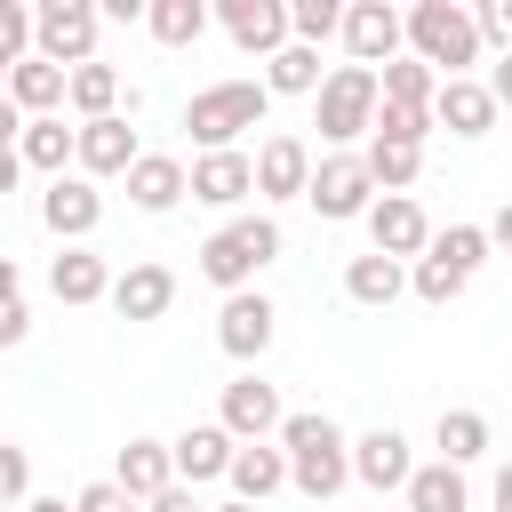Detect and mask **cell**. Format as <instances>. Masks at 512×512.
<instances>
[{"label":"cell","mask_w":512,"mask_h":512,"mask_svg":"<svg viewBox=\"0 0 512 512\" xmlns=\"http://www.w3.org/2000/svg\"><path fill=\"white\" fill-rule=\"evenodd\" d=\"M272 440H280V456H288V488H304L312 504H328V496L352 480V440H344L336 416H320V408H288Z\"/></svg>","instance_id":"cell-1"},{"label":"cell","mask_w":512,"mask_h":512,"mask_svg":"<svg viewBox=\"0 0 512 512\" xmlns=\"http://www.w3.org/2000/svg\"><path fill=\"white\" fill-rule=\"evenodd\" d=\"M400 40H408V56H416L424 72H440V80H472V64H480V24H472L464 0H416V8L400 16Z\"/></svg>","instance_id":"cell-2"},{"label":"cell","mask_w":512,"mask_h":512,"mask_svg":"<svg viewBox=\"0 0 512 512\" xmlns=\"http://www.w3.org/2000/svg\"><path fill=\"white\" fill-rule=\"evenodd\" d=\"M264 112H272L264 80H216V88H192L184 128H192V144H200V152H240V136H248V128H264Z\"/></svg>","instance_id":"cell-3"},{"label":"cell","mask_w":512,"mask_h":512,"mask_svg":"<svg viewBox=\"0 0 512 512\" xmlns=\"http://www.w3.org/2000/svg\"><path fill=\"white\" fill-rule=\"evenodd\" d=\"M272 256H280V224L272 216H232L224 232L200 240V280L224 288V296H240V288H256V272Z\"/></svg>","instance_id":"cell-4"},{"label":"cell","mask_w":512,"mask_h":512,"mask_svg":"<svg viewBox=\"0 0 512 512\" xmlns=\"http://www.w3.org/2000/svg\"><path fill=\"white\" fill-rule=\"evenodd\" d=\"M96 32H104V16H96L88 0H40V8H32V56L56 64V72L96 64Z\"/></svg>","instance_id":"cell-5"},{"label":"cell","mask_w":512,"mask_h":512,"mask_svg":"<svg viewBox=\"0 0 512 512\" xmlns=\"http://www.w3.org/2000/svg\"><path fill=\"white\" fill-rule=\"evenodd\" d=\"M368 120H376V72L368 64H336L320 80V96H312V128L328 144H352V136H368Z\"/></svg>","instance_id":"cell-6"},{"label":"cell","mask_w":512,"mask_h":512,"mask_svg":"<svg viewBox=\"0 0 512 512\" xmlns=\"http://www.w3.org/2000/svg\"><path fill=\"white\" fill-rule=\"evenodd\" d=\"M304 200L320 208V224H352V216H368V208H376V184H368L360 152H328V160H312Z\"/></svg>","instance_id":"cell-7"},{"label":"cell","mask_w":512,"mask_h":512,"mask_svg":"<svg viewBox=\"0 0 512 512\" xmlns=\"http://www.w3.org/2000/svg\"><path fill=\"white\" fill-rule=\"evenodd\" d=\"M272 328H280V312H272L264 288H240V296H224V312H216V344H224V360H240V368H256V360L272 352Z\"/></svg>","instance_id":"cell-8"},{"label":"cell","mask_w":512,"mask_h":512,"mask_svg":"<svg viewBox=\"0 0 512 512\" xmlns=\"http://www.w3.org/2000/svg\"><path fill=\"white\" fill-rule=\"evenodd\" d=\"M280 416H288V408H280V384H264L256 368H240V376L224 384V408H216V424H224L240 448L272 440V432H280Z\"/></svg>","instance_id":"cell-9"},{"label":"cell","mask_w":512,"mask_h":512,"mask_svg":"<svg viewBox=\"0 0 512 512\" xmlns=\"http://www.w3.org/2000/svg\"><path fill=\"white\" fill-rule=\"evenodd\" d=\"M248 176H256V200H272V208H280V200H304V184H312V144L280 128V136H264V144L248 152Z\"/></svg>","instance_id":"cell-10"},{"label":"cell","mask_w":512,"mask_h":512,"mask_svg":"<svg viewBox=\"0 0 512 512\" xmlns=\"http://www.w3.org/2000/svg\"><path fill=\"white\" fill-rule=\"evenodd\" d=\"M368 248L392 256V264H408V256L432 248V216H424L408 192H376V208H368Z\"/></svg>","instance_id":"cell-11"},{"label":"cell","mask_w":512,"mask_h":512,"mask_svg":"<svg viewBox=\"0 0 512 512\" xmlns=\"http://www.w3.org/2000/svg\"><path fill=\"white\" fill-rule=\"evenodd\" d=\"M336 40H344V56H352V64H368V72H384V64L408 48V40H400V8H384V0H352Z\"/></svg>","instance_id":"cell-12"},{"label":"cell","mask_w":512,"mask_h":512,"mask_svg":"<svg viewBox=\"0 0 512 512\" xmlns=\"http://www.w3.org/2000/svg\"><path fill=\"white\" fill-rule=\"evenodd\" d=\"M136 152H144V144H136V128H128L120 112H112V120H80V128H72V168H80L88 184H96V176H128V168H136Z\"/></svg>","instance_id":"cell-13"},{"label":"cell","mask_w":512,"mask_h":512,"mask_svg":"<svg viewBox=\"0 0 512 512\" xmlns=\"http://www.w3.org/2000/svg\"><path fill=\"white\" fill-rule=\"evenodd\" d=\"M216 24L232 32L240 56H280L288 48V0H216Z\"/></svg>","instance_id":"cell-14"},{"label":"cell","mask_w":512,"mask_h":512,"mask_svg":"<svg viewBox=\"0 0 512 512\" xmlns=\"http://www.w3.org/2000/svg\"><path fill=\"white\" fill-rule=\"evenodd\" d=\"M40 224H48L64 248H80V240L104 224V192H96L88 176H56V184L40 192Z\"/></svg>","instance_id":"cell-15"},{"label":"cell","mask_w":512,"mask_h":512,"mask_svg":"<svg viewBox=\"0 0 512 512\" xmlns=\"http://www.w3.org/2000/svg\"><path fill=\"white\" fill-rule=\"evenodd\" d=\"M120 320H160L168 304H176V272L168 264H152V256H136L128 272H112V296H104Z\"/></svg>","instance_id":"cell-16"},{"label":"cell","mask_w":512,"mask_h":512,"mask_svg":"<svg viewBox=\"0 0 512 512\" xmlns=\"http://www.w3.org/2000/svg\"><path fill=\"white\" fill-rule=\"evenodd\" d=\"M232 448H240V440H232L224 424H184V432L168 440V464H176L184 488H200V480H224V472H232Z\"/></svg>","instance_id":"cell-17"},{"label":"cell","mask_w":512,"mask_h":512,"mask_svg":"<svg viewBox=\"0 0 512 512\" xmlns=\"http://www.w3.org/2000/svg\"><path fill=\"white\" fill-rule=\"evenodd\" d=\"M408 472H416V456H408V432L376 424V432H360V440H352V480H368L376 496H384V488H408Z\"/></svg>","instance_id":"cell-18"},{"label":"cell","mask_w":512,"mask_h":512,"mask_svg":"<svg viewBox=\"0 0 512 512\" xmlns=\"http://www.w3.org/2000/svg\"><path fill=\"white\" fill-rule=\"evenodd\" d=\"M432 128H448V136H488L496 128V96L480 88V80H440L432 88Z\"/></svg>","instance_id":"cell-19"},{"label":"cell","mask_w":512,"mask_h":512,"mask_svg":"<svg viewBox=\"0 0 512 512\" xmlns=\"http://www.w3.org/2000/svg\"><path fill=\"white\" fill-rule=\"evenodd\" d=\"M184 192H192V200H208V208H240V200L256 192L248 152H200V160L184 168Z\"/></svg>","instance_id":"cell-20"},{"label":"cell","mask_w":512,"mask_h":512,"mask_svg":"<svg viewBox=\"0 0 512 512\" xmlns=\"http://www.w3.org/2000/svg\"><path fill=\"white\" fill-rule=\"evenodd\" d=\"M112 488H120V496H136V504H152L160 488H176L168 440H144V432H136V440H128L120 456H112Z\"/></svg>","instance_id":"cell-21"},{"label":"cell","mask_w":512,"mask_h":512,"mask_svg":"<svg viewBox=\"0 0 512 512\" xmlns=\"http://www.w3.org/2000/svg\"><path fill=\"white\" fill-rule=\"evenodd\" d=\"M120 184H128V208L168 216V208L184 200V160H176V152H136V168H128Z\"/></svg>","instance_id":"cell-22"},{"label":"cell","mask_w":512,"mask_h":512,"mask_svg":"<svg viewBox=\"0 0 512 512\" xmlns=\"http://www.w3.org/2000/svg\"><path fill=\"white\" fill-rule=\"evenodd\" d=\"M48 288H56V304H104L112 296V264L96 248H64L48 264Z\"/></svg>","instance_id":"cell-23"},{"label":"cell","mask_w":512,"mask_h":512,"mask_svg":"<svg viewBox=\"0 0 512 512\" xmlns=\"http://www.w3.org/2000/svg\"><path fill=\"white\" fill-rule=\"evenodd\" d=\"M232 504H264V496H280L288 488V456L272 448V440H256V448H232Z\"/></svg>","instance_id":"cell-24"},{"label":"cell","mask_w":512,"mask_h":512,"mask_svg":"<svg viewBox=\"0 0 512 512\" xmlns=\"http://www.w3.org/2000/svg\"><path fill=\"white\" fill-rule=\"evenodd\" d=\"M344 296H352V304H368V312H384V304H400V296H408V264H392V256H376V248H368V256H352V264H344Z\"/></svg>","instance_id":"cell-25"},{"label":"cell","mask_w":512,"mask_h":512,"mask_svg":"<svg viewBox=\"0 0 512 512\" xmlns=\"http://www.w3.org/2000/svg\"><path fill=\"white\" fill-rule=\"evenodd\" d=\"M8 104H16L24 120H48V112H64V72H56V64H40V56L8 64Z\"/></svg>","instance_id":"cell-26"},{"label":"cell","mask_w":512,"mask_h":512,"mask_svg":"<svg viewBox=\"0 0 512 512\" xmlns=\"http://www.w3.org/2000/svg\"><path fill=\"white\" fill-rule=\"evenodd\" d=\"M64 104L80 112V120H112L120 112V64H80V72H64Z\"/></svg>","instance_id":"cell-27"},{"label":"cell","mask_w":512,"mask_h":512,"mask_svg":"<svg viewBox=\"0 0 512 512\" xmlns=\"http://www.w3.org/2000/svg\"><path fill=\"white\" fill-rule=\"evenodd\" d=\"M16 160L24 168H40L48 184L72 168V128H64V112H48V120H24V136H16Z\"/></svg>","instance_id":"cell-28"},{"label":"cell","mask_w":512,"mask_h":512,"mask_svg":"<svg viewBox=\"0 0 512 512\" xmlns=\"http://www.w3.org/2000/svg\"><path fill=\"white\" fill-rule=\"evenodd\" d=\"M432 448H440V464H480L488 456V416L480 408H440V424H432Z\"/></svg>","instance_id":"cell-29"},{"label":"cell","mask_w":512,"mask_h":512,"mask_svg":"<svg viewBox=\"0 0 512 512\" xmlns=\"http://www.w3.org/2000/svg\"><path fill=\"white\" fill-rule=\"evenodd\" d=\"M400 496H408V512H472V488L456 464H416Z\"/></svg>","instance_id":"cell-30"},{"label":"cell","mask_w":512,"mask_h":512,"mask_svg":"<svg viewBox=\"0 0 512 512\" xmlns=\"http://www.w3.org/2000/svg\"><path fill=\"white\" fill-rule=\"evenodd\" d=\"M320 48H280V56H264V96H320Z\"/></svg>","instance_id":"cell-31"},{"label":"cell","mask_w":512,"mask_h":512,"mask_svg":"<svg viewBox=\"0 0 512 512\" xmlns=\"http://www.w3.org/2000/svg\"><path fill=\"white\" fill-rule=\"evenodd\" d=\"M144 32H152L160 48H192V40L208 32V0H152V8H144Z\"/></svg>","instance_id":"cell-32"},{"label":"cell","mask_w":512,"mask_h":512,"mask_svg":"<svg viewBox=\"0 0 512 512\" xmlns=\"http://www.w3.org/2000/svg\"><path fill=\"white\" fill-rule=\"evenodd\" d=\"M360 168H368V184H376V192H408V184L424 176V152H416V144H376V136H368Z\"/></svg>","instance_id":"cell-33"},{"label":"cell","mask_w":512,"mask_h":512,"mask_svg":"<svg viewBox=\"0 0 512 512\" xmlns=\"http://www.w3.org/2000/svg\"><path fill=\"white\" fill-rule=\"evenodd\" d=\"M432 88H440V72H424L408 48H400V56L376 72V96H384V104H432Z\"/></svg>","instance_id":"cell-34"},{"label":"cell","mask_w":512,"mask_h":512,"mask_svg":"<svg viewBox=\"0 0 512 512\" xmlns=\"http://www.w3.org/2000/svg\"><path fill=\"white\" fill-rule=\"evenodd\" d=\"M368 136H376V144H416V152H424V136H432V104H384V96H376Z\"/></svg>","instance_id":"cell-35"},{"label":"cell","mask_w":512,"mask_h":512,"mask_svg":"<svg viewBox=\"0 0 512 512\" xmlns=\"http://www.w3.org/2000/svg\"><path fill=\"white\" fill-rule=\"evenodd\" d=\"M424 256H440L448 272H464V280H472V272L488 264V232H480V224H448V232H432V248H424Z\"/></svg>","instance_id":"cell-36"},{"label":"cell","mask_w":512,"mask_h":512,"mask_svg":"<svg viewBox=\"0 0 512 512\" xmlns=\"http://www.w3.org/2000/svg\"><path fill=\"white\" fill-rule=\"evenodd\" d=\"M344 32V8L336 0H288V40L296 48H320V40H336Z\"/></svg>","instance_id":"cell-37"},{"label":"cell","mask_w":512,"mask_h":512,"mask_svg":"<svg viewBox=\"0 0 512 512\" xmlns=\"http://www.w3.org/2000/svg\"><path fill=\"white\" fill-rule=\"evenodd\" d=\"M408 288H416L424 304H456V296H464L472 280H464V272H448L440 256H416V264H408Z\"/></svg>","instance_id":"cell-38"},{"label":"cell","mask_w":512,"mask_h":512,"mask_svg":"<svg viewBox=\"0 0 512 512\" xmlns=\"http://www.w3.org/2000/svg\"><path fill=\"white\" fill-rule=\"evenodd\" d=\"M24 56H32V8L0 0V64H24Z\"/></svg>","instance_id":"cell-39"},{"label":"cell","mask_w":512,"mask_h":512,"mask_svg":"<svg viewBox=\"0 0 512 512\" xmlns=\"http://www.w3.org/2000/svg\"><path fill=\"white\" fill-rule=\"evenodd\" d=\"M472 24H480V48L512 56V0H480V8H472Z\"/></svg>","instance_id":"cell-40"},{"label":"cell","mask_w":512,"mask_h":512,"mask_svg":"<svg viewBox=\"0 0 512 512\" xmlns=\"http://www.w3.org/2000/svg\"><path fill=\"white\" fill-rule=\"evenodd\" d=\"M24 496H32V456L0 440V504H24Z\"/></svg>","instance_id":"cell-41"},{"label":"cell","mask_w":512,"mask_h":512,"mask_svg":"<svg viewBox=\"0 0 512 512\" xmlns=\"http://www.w3.org/2000/svg\"><path fill=\"white\" fill-rule=\"evenodd\" d=\"M72 512H144V504H136V496H120L112 480H88V488L72 496Z\"/></svg>","instance_id":"cell-42"},{"label":"cell","mask_w":512,"mask_h":512,"mask_svg":"<svg viewBox=\"0 0 512 512\" xmlns=\"http://www.w3.org/2000/svg\"><path fill=\"white\" fill-rule=\"evenodd\" d=\"M144 512H208V504H200V496H192V488H184V480H176V488H160V496H152V504H144Z\"/></svg>","instance_id":"cell-43"},{"label":"cell","mask_w":512,"mask_h":512,"mask_svg":"<svg viewBox=\"0 0 512 512\" xmlns=\"http://www.w3.org/2000/svg\"><path fill=\"white\" fill-rule=\"evenodd\" d=\"M24 328H32V312H24V304H0V352L24 344Z\"/></svg>","instance_id":"cell-44"},{"label":"cell","mask_w":512,"mask_h":512,"mask_svg":"<svg viewBox=\"0 0 512 512\" xmlns=\"http://www.w3.org/2000/svg\"><path fill=\"white\" fill-rule=\"evenodd\" d=\"M480 88H488V96H496V112H504V104H512V56H496V64H488V80H480Z\"/></svg>","instance_id":"cell-45"},{"label":"cell","mask_w":512,"mask_h":512,"mask_svg":"<svg viewBox=\"0 0 512 512\" xmlns=\"http://www.w3.org/2000/svg\"><path fill=\"white\" fill-rule=\"evenodd\" d=\"M144 8H152V0H104L96 16H104V24H144Z\"/></svg>","instance_id":"cell-46"},{"label":"cell","mask_w":512,"mask_h":512,"mask_svg":"<svg viewBox=\"0 0 512 512\" xmlns=\"http://www.w3.org/2000/svg\"><path fill=\"white\" fill-rule=\"evenodd\" d=\"M480 232H488V248H504V256H512V200H504V208H496Z\"/></svg>","instance_id":"cell-47"},{"label":"cell","mask_w":512,"mask_h":512,"mask_svg":"<svg viewBox=\"0 0 512 512\" xmlns=\"http://www.w3.org/2000/svg\"><path fill=\"white\" fill-rule=\"evenodd\" d=\"M0 304H24V272H16V256H0Z\"/></svg>","instance_id":"cell-48"},{"label":"cell","mask_w":512,"mask_h":512,"mask_svg":"<svg viewBox=\"0 0 512 512\" xmlns=\"http://www.w3.org/2000/svg\"><path fill=\"white\" fill-rule=\"evenodd\" d=\"M24 184V160H16V144H0V192H16Z\"/></svg>","instance_id":"cell-49"},{"label":"cell","mask_w":512,"mask_h":512,"mask_svg":"<svg viewBox=\"0 0 512 512\" xmlns=\"http://www.w3.org/2000/svg\"><path fill=\"white\" fill-rule=\"evenodd\" d=\"M16 136H24V112H16V104H8V88H0V144H16Z\"/></svg>","instance_id":"cell-50"},{"label":"cell","mask_w":512,"mask_h":512,"mask_svg":"<svg viewBox=\"0 0 512 512\" xmlns=\"http://www.w3.org/2000/svg\"><path fill=\"white\" fill-rule=\"evenodd\" d=\"M496 512H512V464L496 472Z\"/></svg>","instance_id":"cell-51"},{"label":"cell","mask_w":512,"mask_h":512,"mask_svg":"<svg viewBox=\"0 0 512 512\" xmlns=\"http://www.w3.org/2000/svg\"><path fill=\"white\" fill-rule=\"evenodd\" d=\"M24 512H72L64 496H24Z\"/></svg>","instance_id":"cell-52"},{"label":"cell","mask_w":512,"mask_h":512,"mask_svg":"<svg viewBox=\"0 0 512 512\" xmlns=\"http://www.w3.org/2000/svg\"><path fill=\"white\" fill-rule=\"evenodd\" d=\"M208 512H256V504H208Z\"/></svg>","instance_id":"cell-53"},{"label":"cell","mask_w":512,"mask_h":512,"mask_svg":"<svg viewBox=\"0 0 512 512\" xmlns=\"http://www.w3.org/2000/svg\"><path fill=\"white\" fill-rule=\"evenodd\" d=\"M0 88H8V64H0Z\"/></svg>","instance_id":"cell-54"}]
</instances>
